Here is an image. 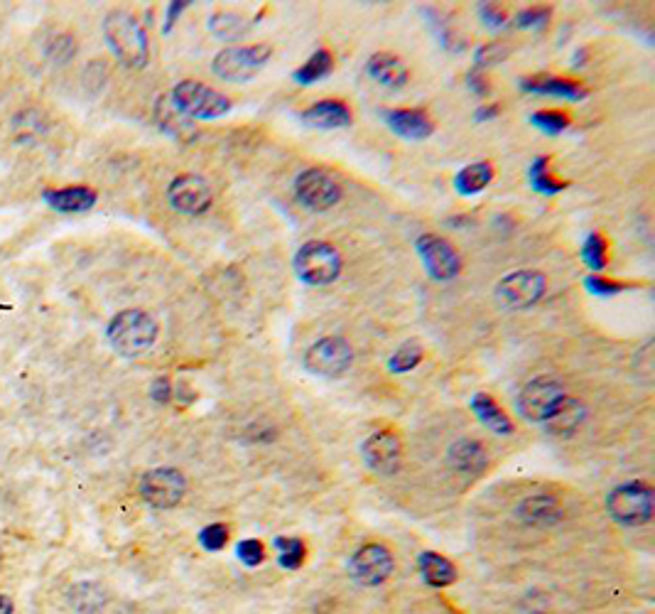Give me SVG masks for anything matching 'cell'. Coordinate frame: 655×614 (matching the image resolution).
I'll use <instances>...</instances> for the list:
<instances>
[{
  "label": "cell",
  "mask_w": 655,
  "mask_h": 614,
  "mask_svg": "<svg viewBox=\"0 0 655 614\" xmlns=\"http://www.w3.org/2000/svg\"><path fill=\"white\" fill-rule=\"evenodd\" d=\"M548 293V278L540 271H513L503 276L496 285L498 303L508 310H528V307L538 305Z\"/></svg>",
  "instance_id": "obj_7"
},
{
  "label": "cell",
  "mask_w": 655,
  "mask_h": 614,
  "mask_svg": "<svg viewBox=\"0 0 655 614\" xmlns=\"http://www.w3.org/2000/svg\"><path fill=\"white\" fill-rule=\"evenodd\" d=\"M292 268L302 283L319 288V285L334 283L341 276L344 261H341V253L327 241H307L297 249Z\"/></svg>",
  "instance_id": "obj_4"
},
{
  "label": "cell",
  "mask_w": 655,
  "mask_h": 614,
  "mask_svg": "<svg viewBox=\"0 0 655 614\" xmlns=\"http://www.w3.org/2000/svg\"><path fill=\"white\" fill-rule=\"evenodd\" d=\"M170 104L189 121H216L231 111L229 96L211 89L204 82H197V79H184V82L175 84Z\"/></svg>",
  "instance_id": "obj_3"
},
{
  "label": "cell",
  "mask_w": 655,
  "mask_h": 614,
  "mask_svg": "<svg viewBox=\"0 0 655 614\" xmlns=\"http://www.w3.org/2000/svg\"><path fill=\"white\" fill-rule=\"evenodd\" d=\"M516 516L528 526H555L562 519V506L550 494H533L516 506Z\"/></svg>",
  "instance_id": "obj_22"
},
{
  "label": "cell",
  "mask_w": 655,
  "mask_h": 614,
  "mask_svg": "<svg viewBox=\"0 0 655 614\" xmlns=\"http://www.w3.org/2000/svg\"><path fill=\"white\" fill-rule=\"evenodd\" d=\"M472 411L474 416L496 435H511L513 433V423L511 418L506 416L501 406L489 396V393H476L472 398Z\"/></svg>",
  "instance_id": "obj_25"
},
{
  "label": "cell",
  "mask_w": 655,
  "mask_h": 614,
  "mask_svg": "<svg viewBox=\"0 0 655 614\" xmlns=\"http://www.w3.org/2000/svg\"><path fill=\"white\" fill-rule=\"evenodd\" d=\"M418 568H420L422 580L432 587H447L457 580V570H454V565L449 563L445 556H440V553H435V551L420 553Z\"/></svg>",
  "instance_id": "obj_26"
},
{
  "label": "cell",
  "mask_w": 655,
  "mask_h": 614,
  "mask_svg": "<svg viewBox=\"0 0 655 614\" xmlns=\"http://www.w3.org/2000/svg\"><path fill=\"white\" fill-rule=\"evenodd\" d=\"M653 487L646 482H626L611 489L606 511L621 526H643L653 519Z\"/></svg>",
  "instance_id": "obj_6"
},
{
  "label": "cell",
  "mask_w": 655,
  "mask_h": 614,
  "mask_svg": "<svg viewBox=\"0 0 655 614\" xmlns=\"http://www.w3.org/2000/svg\"><path fill=\"white\" fill-rule=\"evenodd\" d=\"M302 364L319 379H339L354 364V349L341 337H322L307 349Z\"/></svg>",
  "instance_id": "obj_8"
},
{
  "label": "cell",
  "mask_w": 655,
  "mask_h": 614,
  "mask_svg": "<svg viewBox=\"0 0 655 614\" xmlns=\"http://www.w3.org/2000/svg\"><path fill=\"white\" fill-rule=\"evenodd\" d=\"M366 74L373 82L388 86V89H403L410 79L405 62L400 57H395L393 52H376V55L368 57Z\"/></svg>",
  "instance_id": "obj_18"
},
{
  "label": "cell",
  "mask_w": 655,
  "mask_h": 614,
  "mask_svg": "<svg viewBox=\"0 0 655 614\" xmlns=\"http://www.w3.org/2000/svg\"><path fill=\"white\" fill-rule=\"evenodd\" d=\"M295 197L310 212H329L341 202V185L322 168H307L295 177Z\"/></svg>",
  "instance_id": "obj_10"
},
{
  "label": "cell",
  "mask_w": 655,
  "mask_h": 614,
  "mask_svg": "<svg viewBox=\"0 0 655 614\" xmlns=\"http://www.w3.org/2000/svg\"><path fill=\"white\" fill-rule=\"evenodd\" d=\"M447 462L452 467V472L462 477H479L484 475L486 467H489V452L486 447L474 438H462L454 440L447 450Z\"/></svg>",
  "instance_id": "obj_16"
},
{
  "label": "cell",
  "mask_w": 655,
  "mask_h": 614,
  "mask_svg": "<svg viewBox=\"0 0 655 614\" xmlns=\"http://www.w3.org/2000/svg\"><path fill=\"white\" fill-rule=\"evenodd\" d=\"M104 37L123 67L143 69L148 64V35L135 15L111 10L104 20Z\"/></svg>",
  "instance_id": "obj_1"
},
{
  "label": "cell",
  "mask_w": 655,
  "mask_h": 614,
  "mask_svg": "<svg viewBox=\"0 0 655 614\" xmlns=\"http://www.w3.org/2000/svg\"><path fill=\"white\" fill-rule=\"evenodd\" d=\"M427 15H430V18H432V25H435L437 37H440V42L447 47V50L462 52L464 47H467V37L459 35V30H454L452 25L447 23L445 15L437 13V10H427Z\"/></svg>",
  "instance_id": "obj_34"
},
{
  "label": "cell",
  "mask_w": 655,
  "mask_h": 614,
  "mask_svg": "<svg viewBox=\"0 0 655 614\" xmlns=\"http://www.w3.org/2000/svg\"><path fill=\"white\" fill-rule=\"evenodd\" d=\"M476 10H479V18L484 20V25L489 30H501L503 25L508 23V15H506V10L501 8V5L479 3V5H476Z\"/></svg>",
  "instance_id": "obj_40"
},
{
  "label": "cell",
  "mask_w": 655,
  "mask_h": 614,
  "mask_svg": "<svg viewBox=\"0 0 655 614\" xmlns=\"http://www.w3.org/2000/svg\"><path fill=\"white\" fill-rule=\"evenodd\" d=\"M521 89L528 94L540 96H557V99L567 101H582L587 99V89L582 84L572 82L565 77H550V74H535V77H523Z\"/></svg>",
  "instance_id": "obj_19"
},
{
  "label": "cell",
  "mask_w": 655,
  "mask_h": 614,
  "mask_svg": "<svg viewBox=\"0 0 655 614\" xmlns=\"http://www.w3.org/2000/svg\"><path fill=\"white\" fill-rule=\"evenodd\" d=\"M273 47L270 45H248V47H226L216 52L211 59V72L229 84L251 82L258 72L270 62Z\"/></svg>",
  "instance_id": "obj_5"
},
{
  "label": "cell",
  "mask_w": 655,
  "mask_h": 614,
  "mask_svg": "<svg viewBox=\"0 0 655 614\" xmlns=\"http://www.w3.org/2000/svg\"><path fill=\"white\" fill-rule=\"evenodd\" d=\"M150 393H153V398L158 403H167L170 401V396H172V386H170V379H165V376H160V379H155L153 381V389H150Z\"/></svg>",
  "instance_id": "obj_43"
},
{
  "label": "cell",
  "mask_w": 655,
  "mask_h": 614,
  "mask_svg": "<svg viewBox=\"0 0 655 614\" xmlns=\"http://www.w3.org/2000/svg\"><path fill=\"white\" fill-rule=\"evenodd\" d=\"M236 553H238V558H241L246 565H251V568L253 565H261L265 558L263 543L256 541V538H246V541L238 543Z\"/></svg>",
  "instance_id": "obj_41"
},
{
  "label": "cell",
  "mask_w": 655,
  "mask_h": 614,
  "mask_svg": "<svg viewBox=\"0 0 655 614\" xmlns=\"http://www.w3.org/2000/svg\"><path fill=\"white\" fill-rule=\"evenodd\" d=\"M189 3H170V8H167V23H165V32L172 28V23H175L177 20V15L182 13L184 8H187Z\"/></svg>",
  "instance_id": "obj_45"
},
{
  "label": "cell",
  "mask_w": 655,
  "mask_h": 614,
  "mask_svg": "<svg viewBox=\"0 0 655 614\" xmlns=\"http://www.w3.org/2000/svg\"><path fill=\"white\" fill-rule=\"evenodd\" d=\"M584 418H587V408H584V403L577 401V398L565 396L560 401V406H557L543 423L552 438H570V435L577 433L579 425L584 423Z\"/></svg>",
  "instance_id": "obj_21"
},
{
  "label": "cell",
  "mask_w": 655,
  "mask_h": 614,
  "mask_svg": "<svg viewBox=\"0 0 655 614\" xmlns=\"http://www.w3.org/2000/svg\"><path fill=\"white\" fill-rule=\"evenodd\" d=\"M530 123H533L535 128H540L543 133H548V136H557V133H562L567 126H570V116H567L565 111L545 109V111H535L533 116H530Z\"/></svg>",
  "instance_id": "obj_35"
},
{
  "label": "cell",
  "mask_w": 655,
  "mask_h": 614,
  "mask_svg": "<svg viewBox=\"0 0 655 614\" xmlns=\"http://www.w3.org/2000/svg\"><path fill=\"white\" fill-rule=\"evenodd\" d=\"M582 258L584 263H587L589 268L594 271V276H597L599 271H604L606 268V261H609V253H606V241L602 234H597V231H592V234L584 239L582 244Z\"/></svg>",
  "instance_id": "obj_32"
},
{
  "label": "cell",
  "mask_w": 655,
  "mask_h": 614,
  "mask_svg": "<svg viewBox=\"0 0 655 614\" xmlns=\"http://www.w3.org/2000/svg\"><path fill=\"white\" fill-rule=\"evenodd\" d=\"M494 180V165L489 160H476V163L464 165L462 170L454 177V187H457L459 195L474 197L479 192H484L486 187Z\"/></svg>",
  "instance_id": "obj_24"
},
{
  "label": "cell",
  "mask_w": 655,
  "mask_h": 614,
  "mask_svg": "<svg viewBox=\"0 0 655 614\" xmlns=\"http://www.w3.org/2000/svg\"><path fill=\"white\" fill-rule=\"evenodd\" d=\"M501 113V106L496 104H489V106H479V109L474 111V121L479 123H486V121H494V118Z\"/></svg>",
  "instance_id": "obj_44"
},
{
  "label": "cell",
  "mask_w": 655,
  "mask_h": 614,
  "mask_svg": "<svg viewBox=\"0 0 655 614\" xmlns=\"http://www.w3.org/2000/svg\"><path fill=\"white\" fill-rule=\"evenodd\" d=\"M584 288H587L592 295H597V298H611V295L621 293L626 285L616 283V280H606L602 276H594V273H592V276L584 278Z\"/></svg>",
  "instance_id": "obj_38"
},
{
  "label": "cell",
  "mask_w": 655,
  "mask_h": 614,
  "mask_svg": "<svg viewBox=\"0 0 655 614\" xmlns=\"http://www.w3.org/2000/svg\"><path fill=\"white\" fill-rule=\"evenodd\" d=\"M415 251H418L422 266H425L427 276L437 283H449L462 273V256L449 244L447 239L437 234H422L415 241Z\"/></svg>",
  "instance_id": "obj_9"
},
{
  "label": "cell",
  "mask_w": 655,
  "mask_h": 614,
  "mask_svg": "<svg viewBox=\"0 0 655 614\" xmlns=\"http://www.w3.org/2000/svg\"><path fill=\"white\" fill-rule=\"evenodd\" d=\"M253 23H256V20H246L241 13H234V10H216L209 18V30L214 32L219 40L234 42L246 37Z\"/></svg>",
  "instance_id": "obj_27"
},
{
  "label": "cell",
  "mask_w": 655,
  "mask_h": 614,
  "mask_svg": "<svg viewBox=\"0 0 655 614\" xmlns=\"http://www.w3.org/2000/svg\"><path fill=\"white\" fill-rule=\"evenodd\" d=\"M386 126L391 128L398 138L405 140H425L435 133V123L420 109H393L383 113Z\"/></svg>",
  "instance_id": "obj_17"
},
{
  "label": "cell",
  "mask_w": 655,
  "mask_h": 614,
  "mask_svg": "<svg viewBox=\"0 0 655 614\" xmlns=\"http://www.w3.org/2000/svg\"><path fill=\"white\" fill-rule=\"evenodd\" d=\"M199 541H202V546L207 548V551L216 553L226 546V541H229V529H226L224 524H211L199 533Z\"/></svg>",
  "instance_id": "obj_39"
},
{
  "label": "cell",
  "mask_w": 655,
  "mask_h": 614,
  "mask_svg": "<svg viewBox=\"0 0 655 614\" xmlns=\"http://www.w3.org/2000/svg\"><path fill=\"white\" fill-rule=\"evenodd\" d=\"M167 202L175 212L187 214V217H202L209 212L211 202H214V192L211 185L202 175H177L167 187Z\"/></svg>",
  "instance_id": "obj_12"
},
{
  "label": "cell",
  "mask_w": 655,
  "mask_h": 614,
  "mask_svg": "<svg viewBox=\"0 0 655 614\" xmlns=\"http://www.w3.org/2000/svg\"><path fill=\"white\" fill-rule=\"evenodd\" d=\"M13 612V600L5 595H0V614H10Z\"/></svg>",
  "instance_id": "obj_46"
},
{
  "label": "cell",
  "mask_w": 655,
  "mask_h": 614,
  "mask_svg": "<svg viewBox=\"0 0 655 614\" xmlns=\"http://www.w3.org/2000/svg\"><path fill=\"white\" fill-rule=\"evenodd\" d=\"M158 322L145 310H123L108 322L106 337L123 357H140L158 342Z\"/></svg>",
  "instance_id": "obj_2"
},
{
  "label": "cell",
  "mask_w": 655,
  "mask_h": 614,
  "mask_svg": "<svg viewBox=\"0 0 655 614\" xmlns=\"http://www.w3.org/2000/svg\"><path fill=\"white\" fill-rule=\"evenodd\" d=\"M361 455H364L366 467L381 477H391L400 470L403 462V445L393 430H376L364 440L361 445Z\"/></svg>",
  "instance_id": "obj_14"
},
{
  "label": "cell",
  "mask_w": 655,
  "mask_h": 614,
  "mask_svg": "<svg viewBox=\"0 0 655 614\" xmlns=\"http://www.w3.org/2000/svg\"><path fill=\"white\" fill-rule=\"evenodd\" d=\"M420 362H422V344L418 339H408V342L400 344V347L391 354V359H388V369H391L393 374H408V371H413Z\"/></svg>",
  "instance_id": "obj_31"
},
{
  "label": "cell",
  "mask_w": 655,
  "mask_h": 614,
  "mask_svg": "<svg viewBox=\"0 0 655 614\" xmlns=\"http://www.w3.org/2000/svg\"><path fill=\"white\" fill-rule=\"evenodd\" d=\"M45 202L50 204L52 209L64 214H77L86 212L96 204V192L91 187L74 185V187H62V190H47Z\"/></svg>",
  "instance_id": "obj_23"
},
{
  "label": "cell",
  "mask_w": 655,
  "mask_h": 614,
  "mask_svg": "<svg viewBox=\"0 0 655 614\" xmlns=\"http://www.w3.org/2000/svg\"><path fill=\"white\" fill-rule=\"evenodd\" d=\"M351 575L356 583L376 587L386 583L393 573V553L381 543H366L354 553L349 563Z\"/></svg>",
  "instance_id": "obj_15"
},
{
  "label": "cell",
  "mask_w": 655,
  "mask_h": 614,
  "mask_svg": "<svg viewBox=\"0 0 655 614\" xmlns=\"http://www.w3.org/2000/svg\"><path fill=\"white\" fill-rule=\"evenodd\" d=\"M562 398H565V389H562L560 379L538 376V379L528 381L518 393V413L530 423H543L560 406Z\"/></svg>",
  "instance_id": "obj_11"
},
{
  "label": "cell",
  "mask_w": 655,
  "mask_h": 614,
  "mask_svg": "<svg viewBox=\"0 0 655 614\" xmlns=\"http://www.w3.org/2000/svg\"><path fill=\"white\" fill-rule=\"evenodd\" d=\"M530 185H533L535 192H540V195H557V192H562L567 187V182H562L560 177H555L550 172V155H540V158L533 160V165H530Z\"/></svg>",
  "instance_id": "obj_30"
},
{
  "label": "cell",
  "mask_w": 655,
  "mask_h": 614,
  "mask_svg": "<svg viewBox=\"0 0 655 614\" xmlns=\"http://www.w3.org/2000/svg\"><path fill=\"white\" fill-rule=\"evenodd\" d=\"M550 15L548 5H530L513 18V25L521 30H543L550 23Z\"/></svg>",
  "instance_id": "obj_36"
},
{
  "label": "cell",
  "mask_w": 655,
  "mask_h": 614,
  "mask_svg": "<svg viewBox=\"0 0 655 614\" xmlns=\"http://www.w3.org/2000/svg\"><path fill=\"white\" fill-rule=\"evenodd\" d=\"M467 86H469V89H472V94H476V96H486V94H489V91H491V82H489V77H486V69H481V67L469 69Z\"/></svg>",
  "instance_id": "obj_42"
},
{
  "label": "cell",
  "mask_w": 655,
  "mask_h": 614,
  "mask_svg": "<svg viewBox=\"0 0 655 614\" xmlns=\"http://www.w3.org/2000/svg\"><path fill=\"white\" fill-rule=\"evenodd\" d=\"M275 548H278V560L283 568L288 570H297L302 563H305V543L300 541V538H292V536H283L275 541Z\"/></svg>",
  "instance_id": "obj_33"
},
{
  "label": "cell",
  "mask_w": 655,
  "mask_h": 614,
  "mask_svg": "<svg viewBox=\"0 0 655 614\" xmlns=\"http://www.w3.org/2000/svg\"><path fill=\"white\" fill-rule=\"evenodd\" d=\"M508 55H511V47L508 45H498V42H489V45H481L479 50H476V67L481 69H489V67H496V64L506 62Z\"/></svg>",
  "instance_id": "obj_37"
},
{
  "label": "cell",
  "mask_w": 655,
  "mask_h": 614,
  "mask_svg": "<svg viewBox=\"0 0 655 614\" xmlns=\"http://www.w3.org/2000/svg\"><path fill=\"white\" fill-rule=\"evenodd\" d=\"M302 121L312 128H324V131H334V128H346L351 126L354 116H351V109L344 104V101L337 99H324L312 104L310 109L300 113Z\"/></svg>",
  "instance_id": "obj_20"
},
{
  "label": "cell",
  "mask_w": 655,
  "mask_h": 614,
  "mask_svg": "<svg viewBox=\"0 0 655 614\" xmlns=\"http://www.w3.org/2000/svg\"><path fill=\"white\" fill-rule=\"evenodd\" d=\"M187 492V479L175 467H158L145 472L140 479V497L155 509H172L182 502Z\"/></svg>",
  "instance_id": "obj_13"
},
{
  "label": "cell",
  "mask_w": 655,
  "mask_h": 614,
  "mask_svg": "<svg viewBox=\"0 0 655 614\" xmlns=\"http://www.w3.org/2000/svg\"><path fill=\"white\" fill-rule=\"evenodd\" d=\"M155 116H158V123L162 126V131L170 133L172 138L182 140V143H189L192 138H197V131H194L192 121L184 118L170 101H160L158 109H155Z\"/></svg>",
  "instance_id": "obj_28"
},
{
  "label": "cell",
  "mask_w": 655,
  "mask_h": 614,
  "mask_svg": "<svg viewBox=\"0 0 655 614\" xmlns=\"http://www.w3.org/2000/svg\"><path fill=\"white\" fill-rule=\"evenodd\" d=\"M334 69V57L332 52L324 50V47H319L317 52H312L310 57H307V62L302 64L300 69H297L295 74H292V79H295L297 84L302 86H310V84H317L322 82L324 77H329Z\"/></svg>",
  "instance_id": "obj_29"
}]
</instances>
